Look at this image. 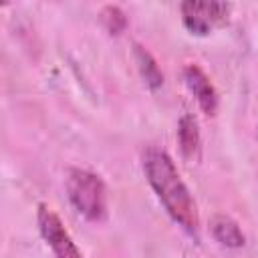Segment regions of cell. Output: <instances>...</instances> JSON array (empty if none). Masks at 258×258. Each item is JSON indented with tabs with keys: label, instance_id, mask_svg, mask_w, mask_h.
<instances>
[{
	"label": "cell",
	"instance_id": "cell-2",
	"mask_svg": "<svg viewBox=\"0 0 258 258\" xmlns=\"http://www.w3.org/2000/svg\"><path fill=\"white\" fill-rule=\"evenodd\" d=\"M67 194L75 210L89 222H103L107 218V189L97 173L81 167L69 169Z\"/></svg>",
	"mask_w": 258,
	"mask_h": 258
},
{
	"label": "cell",
	"instance_id": "cell-7",
	"mask_svg": "<svg viewBox=\"0 0 258 258\" xmlns=\"http://www.w3.org/2000/svg\"><path fill=\"white\" fill-rule=\"evenodd\" d=\"M177 143L181 149V155L185 159H198L200 157V129L194 115H183L177 125Z\"/></svg>",
	"mask_w": 258,
	"mask_h": 258
},
{
	"label": "cell",
	"instance_id": "cell-8",
	"mask_svg": "<svg viewBox=\"0 0 258 258\" xmlns=\"http://www.w3.org/2000/svg\"><path fill=\"white\" fill-rule=\"evenodd\" d=\"M135 60H137V67H139V73L141 77L145 79V83L149 85V89H159L163 85V73L159 71L155 58L149 54V50H145L143 46L135 44Z\"/></svg>",
	"mask_w": 258,
	"mask_h": 258
},
{
	"label": "cell",
	"instance_id": "cell-5",
	"mask_svg": "<svg viewBox=\"0 0 258 258\" xmlns=\"http://www.w3.org/2000/svg\"><path fill=\"white\" fill-rule=\"evenodd\" d=\"M183 83L189 89V93L196 97L198 105L206 115H214L218 109V93L208 79V75L198 64H187L183 69Z\"/></svg>",
	"mask_w": 258,
	"mask_h": 258
},
{
	"label": "cell",
	"instance_id": "cell-9",
	"mask_svg": "<svg viewBox=\"0 0 258 258\" xmlns=\"http://www.w3.org/2000/svg\"><path fill=\"white\" fill-rule=\"evenodd\" d=\"M99 16H101L103 26L109 30V34H121L127 26V16L119 6H113V4L105 6Z\"/></svg>",
	"mask_w": 258,
	"mask_h": 258
},
{
	"label": "cell",
	"instance_id": "cell-1",
	"mask_svg": "<svg viewBox=\"0 0 258 258\" xmlns=\"http://www.w3.org/2000/svg\"><path fill=\"white\" fill-rule=\"evenodd\" d=\"M143 171L155 196L163 204L165 212L171 216V220L179 224L187 234L198 236V228H200L198 206L187 185L183 183L181 175L177 173L171 157L163 149L149 147L143 153Z\"/></svg>",
	"mask_w": 258,
	"mask_h": 258
},
{
	"label": "cell",
	"instance_id": "cell-4",
	"mask_svg": "<svg viewBox=\"0 0 258 258\" xmlns=\"http://www.w3.org/2000/svg\"><path fill=\"white\" fill-rule=\"evenodd\" d=\"M36 220H38V230H40L44 242L52 248L54 258H83V254L77 248V244L73 242L71 234L64 230L60 218L50 208L40 204Z\"/></svg>",
	"mask_w": 258,
	"mask_h": 258
},
{
	"label": "cell",
	"instance_id": "cell-6",
	"mask_svg": "<svg viewBox=\"0 0 258 258\" xmlns=\"http://www.w3.org/2000/svg\"><path fill=\"white\" fill-rule=\"evenodd\" d=\"M210 232H212L214 240L226 248H242L246 242L238 222L224 214H218L210 220Z\"/></svg>",
	"mask_w": 258,
	"mask_h": 258
},
{
	"label": "cell",
	"instance_id": "cell-3",
	"mask_svg": "<svg viewBox=\"0 0 258 258\" xmlns=\"http://www.w3.org/2000/svg\"><path fill=\"white\" fill-rule=\"evenodd\" d=\"M179 8H181L183 26L198 36H206L216 26H222L232 10V6L226 2H194V0L183 2Z\"/></svg>",
	"mask_w": 258,
	"mask_h": 258
}]
</instances>
